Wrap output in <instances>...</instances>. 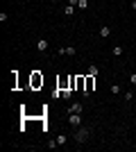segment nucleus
<instances>
[{
  "label": "nucleus",
  "mask_w": 136,
  "mask_h": 152,
  "mask_svg": "<svg viewBox=\"0 0 136 152\" xmlns=\"http://www.w3.org/2000/svg\"><path fill=\"white\" fill-rule=\"evenodd\" d=\"M61 95H64L66 100H71V98H73V89H64V91H61Z\"/></svg>",
  "instance_id": "9b49d317"
},
{
  "label": "nucleus",
  "mask_w": 136,
  "mask_h": 152,
  "mask_svg": "<svg viewBox=\"0 0 136 152\" xmlns=\"http://www.w3.org/2000/svg\"><path fill=\"white\" fill-rule=\"evenodd\" d=\"M84 84H86V77L84 75H77V77H75V89H77V91L84 93Z\"/></svg>",
  "instance_id": "423d86ee"
},
{
  "label": "nucleus",
  "mask_w": 136,
  "mask_h": 152,
  "mask_svg": "<svg viewBox=\"0 0 136 152\" xmlns=\"http://www.w3.org/2000/svg\"><path fill=\"white\" fill-rule=\"evenodd\" d=\"M75 52H77V50H75V48H73V45H68V48H66V55H68V57H73V55H75Z\"/></svg>",
  "instance_id": "2eb2a0df"
},
{
  "label": "nucleus",
  "mask_w": 136,
  "mask_h": 152,
  "mask_svg": "<svg viewBox=\"0 0 136 152\" xmlns=\"http://www.w3.org/2000/svg\"><path fill=\"white\" fill-rule=\"evenodd\" d=\"M32 84H34V86L43 84V77H39V73H34V75H32Z\"/></svg>",
  "instance_id": "6e6552de"
},
{
  "label": "nucleus",
  "mask_w": 136,
  "mask_h": 152,
  "mask_svg": "<svg viewBox=\"0 0 136 152\" xmlns=\"http://www.w3.org/2000/svg\"><path fill=\"white\" fill-rule=\"evenodd\" d=\"M52 2H59V0H52Z\"/></svg>",
  "instance_id": "4be33fe9"
},
{
  "label": "nucleus",
  "mask_w": 136,
  "mask_h": 152,
  "mask_svg": "<svg viewBox=\"0 0 136 152\" xmlns=\"http://www.w3.org/2000/svg\"><path fill=\"white\" fill-rule=\"evenodd\" d=\"M77 2L79 0H68V5H73V7H77Z\"/></svg>",
  "instance_id": "aec40b11"
},
{
  "label": "nucleus",
  "mask_w": 136,
  "mask_h": 152,
  "mask_svg": "<svg viewBox=\"0 0 136 152\" xmlns=\"http://www.w3.org/2000/svg\"><path fill=\"white\" fill-rule=\"evenodd\" d=\"M111 93L118 95V93H120V86H118V84H111Z\"/></svg>",
  "instance_id": "dca6fc26"
},
{
  "label": "nucleus",
  "mask_w": 136,
  "mask_h": 152,
  "mask_svg": "<svg viewBox=\"0 0 136 152\" xmlns=\"http://www.w3.org/2000/svg\"><path fill=\"white\" fill-rule=\"evenodd\" d=\"M93 84H95V75H86V84H84V95H91V91H93Z\"/></svg>",
  "instance_id": "7ed1b4c3"
},
{
  "label": "nucleus",
  "mask_w": 136,
  "mask_h": 152,
  "mask_svg": "<svg viewBox=\"0 0 136 152\" xmlns=\"http://www.w3.org/2000/svg\"><path fill=\"white\" fill-rule=\"evenodd\" d=\"M97 34H100V39H107V37H111V27H109V25H102Z\"/></svg>",
  "instance_id": "0eeeda50"
},
{
  "label": "nucleus",
  "mask_w": 136,
  "mask_h": 152,
  "mask_svg": "<svg viewBox=\"0 0 136 152\" xmlns=\"http://www.w3.org/2000/svg\"><path fill=\"white\" fill-rule=\"evenodd\" d=\"M118 55H123V45H116V48H113V57H118Z\"/></svg>",
  "instance_id": "4468645a"
},
{
  "label": "nucleus",
  "mask_w": 136,
  "mask_h": 152,
  "mask_svg": "<svg viewBox=\"0 0 136 152\" xmlns=\"http://www.w3.org/2000/svg\"><path fill=\"white\" fill-rule=\"evenodd\" d=\"M7 18H9V16H7L5 12H0V23H7Z\"/></svg>",
  "instance_id": "6ab92c4d"
},
{
  "label": "nucleus",
  "mask_w": 136,
  "mask_h": 152,
  "mask_svg": "<svg viewBox=\"0 0 136 152\" xmlns=\"http://www.w3.org/2000/svg\"><path fill=\"white\" fill-rule=\"evenodd\" d=\"M132 98H134V91H127V93H125V100H127V102H132Z\"/></svg>",
  "instance_id": "f3484780"
},
{
  "label": "nucleus",
  "mask_w": 136,
  "mask_h": 152,
  "mask_svg": "<svg viewBox=\"0 0 136 152\" xmlns=\"http://www.w3.org/2000/svg\"><path fill=\"white\" fill-rule=\"evenodd\" d=\"M77 9L86 12V9H89V0H79V2H77Z\"/></svg>",
  "instance_id": "1a4fd4ad"
},
{
  "label": "nucleus",
  "mask_w": 136,
  "mask_h": 152,
  "mask_svg": "<svg viewBox=\"0 0 136 152\" xmlns=\"http://www.w3.org/2000/svg\"><path fill=\"white\" fill-rule=\"evenodd\" d=\"M48 148H50V150H55V148H59L57 139H52V141H48Z\"/></svg>",
  "instance_id": "ddd939ff"
},
{
  "label": "nucleus",
  "mask_w": 136,
  "mask_h": 152,
  "mask_svg": "<svg viewBox=\"0 0 136 152\" xmlns=\"http://www.w3.org/2000/svg\"><path fill=\"white\" fill-rule=\"evenodd\" d=\"M66 141H68V136H66V134H59V136H57V143H59V145H64Z\"/></svg>",
  "instance_id": "f8f14e48"
},
{
  "label": "nucleus",
  "mask_w": 136,
  "mask_h": 152,
  "mask_svg": "<svg viewBox=\"0 0 136 152\" xmlns=\"http://www.w3.org/2000/svg\"><path fill=\"white\" fill-rule=\"evenodd\" d=\"M129 84H132V86H136V73H129Z\"/></svg>",
  "instance_id": "a211bd4d"
},
{
  "label": "nucleus",
  "mask_w": 136,
  "mask_h": 152,
  "mask_svg": "<svg viewBox=\"0 0 136 152\" xmlns=\"http://www.w3.org/2000/svg\"><path fill=\"white\" fill-rule=\"evenodd\" d=\"M84 111V104L82 102H73L71 107H68V114H82Z\"/></svg>",
  "instance_id": "39448f33"
},
{
  "label": "nucleus",
  "mask_w": 136,
  "mask_h": 152,
  "mask_svg": "<svg viewBox=\"0 0 136 152\" xmlns=\"http://www.w3.org/2000/svg\"><path fill=\"white\" fill-rule=\"evenodd\" d=\"M91 139V127H73V141L77 143V145H84L86 141Z\"/></svg>",
  "instance_id": "f257e3e1"
},
{
  "label": "nucleus",
  "mask_w": 136,
  "mask_h": 152,
  "mask_svg": "<svg viewBox=\"0 0 136 152\" xmlns=\"http://www.w3.org/2000/svg\"><path fill=\"white\" fill-rule=\"evenodd\" d=\"M36 50H39V52H48V50H50L48 39H39V41H36Z\"/></svg>",
  "instance_id": "20e7f679"
},
{
  "label": "nucleus",
  "mask_w": 136,
  "mask_h": 152,
  "mask_svg": "<svg viewBox=\"0 0 136 152\" xmlns=\"http://www.w3.org/2000/svg\"><path fill=\"white\" fill-rule=\"evenodd\" d=\"M132 9H134V12H136V0H132Z\"/></svg>",
  "instance_id": "412c9836"
},
{
  "label": "nucleus",
  "mask_w": 136,
  "mask_h": 152,
  "mask_svg": "<svg viewBox=\"0 0 136 152\" xmlns=\"http://www.w3.org/2000/svg\"><path fill=\"white\" fill-rule=\"evenodd\" d=\"M68 123H71V127H82L84 123H82V114H68Z\"/></svg>",
  "instance_id": "f03ea898"
},
{
  "label": "nucleus",
  "mask_w": 136,
  "mask_h": 152,
  "mask_svg": "<svg viewBox=\"0 0 136 152\" xmlns=\"http://www.w3.org/2000/svg\"><path fill=\"white\" fill-rule=\"evenodd\" d=\"M64 14H66V16H73V14H75V7H73V5H66L64 7Z\"/></svg>",
  "instance_id": "9d476101"
}]
</instances>
